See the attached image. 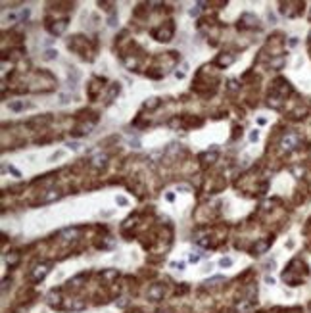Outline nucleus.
Wrapping results in <instances>:
<instances>
[{
  "instance_id": "1",
  "label": "nucleus",
  "mask_w": 311,
  "mask_h": 313,
  "mask_svg": "<svg viewBox=\"0 0 311 313\" xmlns=\"http://www.w3.org/2000/svg\"><path fill=\"white\" fill-rule=\"evenodd\" d=\"M221 265H223V267H225V265H231V259H223V261H221Z\"/></svg>"
}]
</instances>
